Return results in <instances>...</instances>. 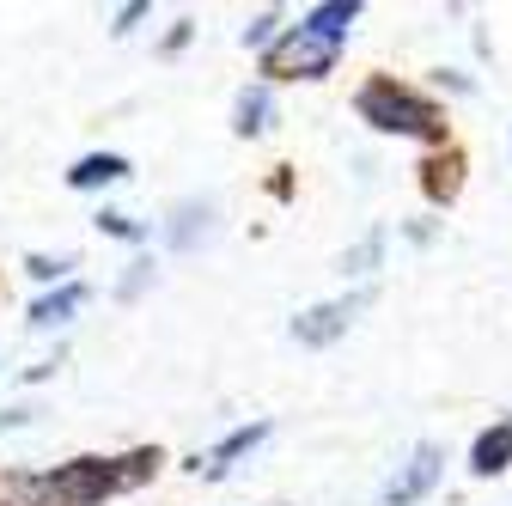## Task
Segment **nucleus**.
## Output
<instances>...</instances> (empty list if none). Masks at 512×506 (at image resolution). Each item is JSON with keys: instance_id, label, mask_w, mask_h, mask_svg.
I'll use <instances>...</instances> for the list:
<instances>
[{"instance_id": "nucleus-15", "label": "nucleus", "mask_w": 512, "mask_h": 506, "mask_svg": "<svg viewBox=\"0 0 512 506\" xmlns=\"http://www.w3.org/2000/svg\"><path fill=\"white\" fill-rule=\"evenodd\" d=\"M165 458H159V446H135L128 458H116V470H122V488H141L153 470H159Z\"/></svg>"}, {"instance_id": "nucleus-4", "label": "nucleus", "mask_w": 512, "mask_h": 506, "mask_svg": "<svg viewBox=\"0 0 512 506\" xmlns=\"http://www.w3.org/2000/svg\"><path fill=\"white\" fill-rule=\"evenodd\" d=\"M366 287L360 293H342V299H317V305H305L299 318H293V342L299 348H330V342H342L348 336V324L366 311Z\"/></svg>"}, {"instance_id": "nucleus-1", "label": "nucleus", "mask_w": 512, "mask_h": 506, "mask_svg": "<svg viewBox=\"0 0 512 506\" xmlns=\"http://www.w3.org/2000/svg\"><path fill=\"white\" fill-rule=\"evenodd\" d=\"M354 116L366 122V129H378V135H403V141H445V110L433 104V98H421L415 86H403V80H391V74H378V80H366L360 92H354Z\"/></svg>"}, {"instance_id": "nucleus-3", "label": "nucleus", "mask_w": 512, "mask_h": 506, "mask_svg": "<svg viewBox=\"0 0 512 506\" xmlns=\"http://www.w3.org/2000/svg\"><path fill=\"white\" fill-rule=\"evenodd\" d=\"M336 55H342V43H324L305 25H287V37L263 55V74L269 80H324V74H336Z\"/></svg>"}, {"instance_id": "nucleus-5", "label": "nucleus", "mask_w": 512, "mask_h": 506, "mask_svg": "<svg viewBox=\"0 0 512 506\" xmlns=\"http://www.w3.org/2000/svg\"><path fill=\"white\" fill-rule=\"evenodd\" d=\"M439 470H445V452L439 446H415L409 464L384 482V506H415V500H427L433 482H439Z\"/></svg>"}, {"instance_id": "nucleus-10", "label": "nucleus", "mask_w": 512, "mask_h": 506, "mask_svg": "<svg viewBox=\"0 0 512 506\" xmlns=\"http://www.w3.org/2000/svg\"><path fill=\"white\" fill-rule=\"evenodd\" d=\"M80 305H86V287H80V281H68V287H49V293L31 305V330H61V324H68Z\"/></svg>"}, {"instance_id": "nucleus-23", "label": "nucleus", "mask_w": 512, "mask_h": 506, "mask_svg": "<svg viewBox=\"0 0 512 506\" xmlns=\"http://www.w3.org/2000/svg\"><path fill=\"white\" fill-rule=\"evenodd\" d=\"M31 421V409H0V433H7V427H25Z\"/></svg>"}, {"instance_id": "nucleus-9", "label": "nucleus", "mask_w": 512, "mask_h": 506, "mask_svg": "<svg viewBox=\"0 0 512 506\" xmlns=\"http://www.w3.org/2000/svg\"><path fill=\"white\" fill-rule=\"evenodd\" d=\"M232 129H238L244 141H250V135H269V129H275V92H269V80H256V86H244V92H238Z\"/></svg>"}, {"instance_id": "nucleus-6", "label": "nucleus", "mask_w": 512, "mask_h": 506, "mask_svg": "<svg viewBox=\"0 0 512 506\" xmlns=\"http://www.w3.org/2000/svg\"><path fill=\"white\" fill-rule=\"evenodd\" d=\"M263 439H269V421H244V427H232L226 439H220V446L208 452V458H189V470H196V476H208V482H220L244 452H256V446H263Z\"/></svg>"}, {"instance_id": "nucleus-18", "label": "nucleus", "mask_w": 512, "mask_h": 506, "mask_svg": "<svg viewBox=\"0 0 512 506\" xmlns=\"http://www.w3.org/2000/svg\"><path fill=\"white\" fill-rule=\"evenodd\" d=\"M68 269H74V257H25V275L31 281H43V287H68Z\"/></svg>"}, {"instance_id": "nucleus-11", "label": "nucleus", "mask_w": 512, "mask_h": 506, "mask_svg": "<svg viewBox=\"0 0 512 506\" xmlns=\"http://www.w3.org/2000/svg\"><path fill=\"white\" fill-rule=\"evenodd\" d=\"M354 19H360V0H324V7H311L299 25H305V31H317L324 43H348Z\"/></svg>"}, {"instance_id": "nucleus-7", "label": "nucleus", "mask_w": 512, "mask_h": 506, "mask_svg": "<svg viewBox=\"0 0 512 506\" xmlns=\"http://www.w3.org/2000/svg\"><path fill=\"white\" fill-rule=\"evenodd\" d=\"M214 202H177L171 208V226H165V244L171 250H196L202 238H214Z\"/></svg>"}, {"instance_id": "nucleus-22", "label": "nucleus", "mask_w": 512, "mask_h": 506, "mask_svg": "<svg viewBox=\"0 0 512 506\" xmlns=\"http://www.w3.org/2000/svg\"><path fill=\"white\" fill-rule=\"evenodd\" d=\"M189 31H196V19H177V25L165 31V55H177V49L189 43Z\"/></svg>"}, {"instance_id": "nucleus-12", "label": "nucleus", "mask_w": 512, "mask_h": 506, "mask_svg": "<svg viewBox=\"0 0 512 506\" xmlns=\"http://www.w3.org/2000/svg\"><path fill=\"white\" fill-rule=\"evenodd\" d=\"M122 177H128V159L122 153H86V159L68 165V183L74 189H104V183H122Z\"/></svg>"}, {"instance_id": "nucleus-21", "label": "nucleus", "mask_w": 512, "mask_h": 506, "mask_svg": "<svg viewBox=\"0 0 512 506\" xmlns=\"http://www.w3.org/2000/svg\"><path fill=\"white\" fill-rule=\"evenodd\" d=\"M147 281H153V263H135V269H128V275H122V287H116V299H135V293H141Z\"/></svg>"}, {"instance_id": "nucleus-14", "label": "nucleus", "mask_w": 512, "mask_h": 506, "mask_svg": "<svg viewBox=\"0 0 512 506\" xmlns=\"http://www.w3.org/2000/svg\"><path fill=\"white\" fill-rule=\"evenodd\" d=\"M384 238H391V232H384V226H372L360 244H348V257H342V275H372V269L384 263Z\"/></svg>"}, {"instance_id": "nucleus-2", "label": "nucleus", "mask_w": 512, "mask_h": 506, "mask_svg": "<svg viewBox=\"0 0 512 506\" xmlns=\"http://www.w3.org/2000/svg\"><path fill=\"white\" fill-rule=\"evenodd\" d=\"M37 494H49L55 506H104L110 494H122V470L116 458H74L37 476Z\"/></svg>"}, {"instance_id": "nucleus-16", "label": "nucleus", "mask_w": 512, "mask_h": 506, "mask_svg": "<svg viewBox=\"0 0 512 506\" xmlns=\"http://www.w3.org/2000/svg\"><path fill=\"white\" fill-rule=\"evenodd\" d=\"M281 37H287V31H281V13H256V19L244 25V49H263V55H269Z\"/></svg>"}, {"instance_id": "nucleus-8", "label": "nucleus", "mask_w": 512, "mask_h": 506, "mask_svg": "<svg viewBox=\"0 0 512 506\" xmlns=\"http://www.w3.org/2000/svg\"><path fill=\"white\" fill-rule=\"evenodd\" d=\"M500 470H512V415L482 427L470 446V476H500Z\"/></svg>"}, {"instance_id": "nucleus-17", "label": "nucleus", "mask_w": 512, "mask_h": 506, "mask_svg": "<svg viewBox=\"0 0 512 506\" xmlns=\"http://www.w3.org/2000/svg\"><path fill=\"white\" fill-rule=\"evenodd\" d=\"M98 232H110V238H122V244H141V238H147V226H141L135 214H122V208H104V214H98Z\"/></svg>"}, {"instance_id": "nucleus-13", "label": "nucleus", "mask_w": 512, "mask_h": 506, "mask_svg": "<svg viewBox=\"0 0 512 506\" xmlns=\"http://www.w3.org/2000/svg\"><path fill=\"white\" fill-rule=\"evenodd\" d=\"M458 171H464L458 153H433V159L421 165V189H427L433 202H452V196H458Z\"/></svg>"}, {"instance_id": "nucleus-19", "label": "nucleus", "mask_w": 512, "mask_h": 506, "mask_svg": "<svg viewBox=\"0 0 512 506\" xmlns=\"http://www.w3.org/2000/svg\"><path fill=\"white\" fill-rule=\"evenodd\" d=\"M31 494H37V476H0V506H31Z\"/></svg>"}, {"instance_id": "nucleus-20", "label": "nucleus", "mask_w": 512, "mask_h": 506, "mask_svg": "<svg viewBox=\"0 0 512 506\" xmlns=\"http://www.w3.org/2000/svg\"><path fill=\"white\" fill-rule=\"evenodd\" d=\"M147 13H153V7H147V0H128V7H116V19H110V31H116V37H128V31H135V25L147 19Z\"/></svg>"}]
</instances>
